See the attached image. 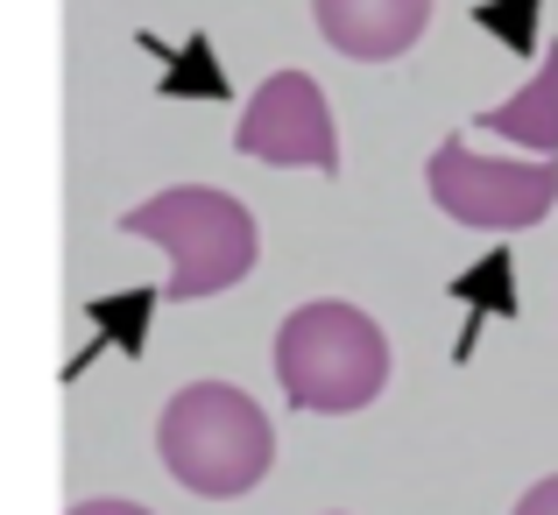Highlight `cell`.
Segmentation results:
<instances>
[{"label": "cell", "instance_id": "5b68a950", "mask_svg": "<svg viewBox=\"0 0 558 515\" xmlns=\"http://www.w3.org/2000/svg\"><path fill=\"white\" fill-rule=\"evenodd\" d=\"M233 149L255 156V163H304V170H326L340 176V142H332V107L326 93H318V78H304V71H276V78H262V93L247 99L241 127H233Z\"/></svg>", "mask_w": 558, "mask_h": 515}, {"label": "cell", "instance_id": "7a4b0ae2", "mask_svg": "<svg viewBox=\"0 0 558 515\" xmlns=\"http://www.w3.org/2000/svg\"><path fill=\"white\" fill-rule=\"evenodd\" d=\"M121 233L135 241H156L170 255V304H198L233 290L247 269H255V212L227 191H205V184H170L156 198H142L135 212L121 219Z\"/></svg>", "mask_w": 558, "mask_h": 515}, {"label": "cell", "instance_id": "ba28073f", "mask_svg": "<svg viewBox=\"0 0 558 515\" xmlns=\"http://www.w3.org/2000/svg\"><path fill=\"white\" fill-rule=\"evenodd\" d=\"M517 515H558V474H551V480H537V488L517 502Z\"/></svg>", "mask_w": 558, "mask_h": 515}, {"label": "cell", "instance_id": "52a82bcc", "mask_svg": "<svg viewBox=\"0 0 558 515\" xmlns=\"http://www.w3.org/2000/svg\"><path fill=\"white\" fill-rule=\"evenodd\" d=\"M481 127H495V135L523 142V149H537V156H558V50L545 57V71H537L517 99L481 113Z\"/></svg>", "mask_w": 558, "mask_h": 515}, {"label": "cell", "instance_id": "277c9868", "mask_svg": "<svg viewBox=\"0 0 558 515\" xmlns=\"http://www.w3.org/2000/svg\"><path fill=\"white\" fill-rule=\"evenodd\" d=\"M432 205L460 226H488V233H509V226H537V219L558 205V163L537 156V163H509V156H481L466 135L438 142L432 163Z\"/></svg>", "mask_w": 558, "mask_h": 515}, {"label": "cell", "instance_id": "8992f818", "mask_svg": "<svg viewBox=\"0 0 558 515\" xmlns=\"http://www.w3.org/2000/svg\"><path fill=\"white\" fill-rule=\"evenodd\" d=\"M318 36L340 57H361V64H389L432 22V0H312Z\"/></svg>", "mask_w": 558, "mask_h": 515}, {"label": "cell", "instance_id": "3957f363", "mask_svg": "<svg viewBox=\"0 0 558 515\" xmlns=\"http://www.w3.org/2000/svg\"><path fill=\"white\" fill-rule=\"evenodd\" d=\"M276 381L298 409L354 417L389 381V340L354 304H304L276 332Z\"/></svg>", "mask_w": 558, "mask_h": 515}, {"label": "cell", "instance_id": "6da1fadb", "mask_svg": "<svg viewBox=\"0 0 558 515\" xmlns=\"http://www.w3.org/2000/svg\"><path fill=\"white\" fill-rule=\"evenodd\" d=\"M156 452H163V466L191 494L227 502V494H247L269 474L276 431H269V417H262V403H247L241 389H227V381H191V389H178L163 403V417H156Z\"/></svg>", "mask_w": 558, "mask_h": 515}, {"label": "cell", "instance_id": "9c48e42d", "mask_svg": "<svg viewBox=\"0 0 558 515\" xmlns=\"http://www.w3.org/2000/svg\"><path fill=\"white\" fill-rule=\"evenodd\" d=\"M71 515H149L142 502H78Z\"/></svg>", "mask_w": 558, "mask_h": 515}]
</instances>
